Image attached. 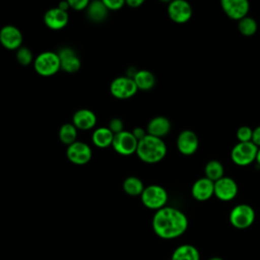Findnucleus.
Segmentation results:
<instances>
[{
  "instance_id": "obj_19",
  "label": "nucleus",
  "mask_w": 260,
  "mask_h": 260,
  "mask_svg": "<svg viewBox=\"0 0 260 260\" xmlns=\"http://www.w3.org/2000/svg\"><path fill=\"white\" fill-rule=\"evenodd\" d=\"M72 124L79 130H89L96 124V116L89 109H79L72 116Z\"/></svg>"
},
{
  "instance_id": "obj_5",
  "label": "nucleus",
  "mask_w": 260,
  "mask_h": 260,
  "mask_svg": "<svg viewBox=\"0 0 260 260\" xmlns=\"http://www.w3.org/2000/svg\"><path fill=\"white\" fill-rule=\"evenodd\" d=\"M258 147L252 142H238L231 150L232 161L239 167H247L256 160Z\"/></svg>"
},
{
  "instance_id": "obj_24",
  "label": "nucleus",
  "mask_w": 260,
  "mask_h": 260,
  "mask_svg": "<svg viewBox=\"0 0 260 260\" xmlns=\"http://www.w3.org/2000/svg\"><path fill=\"white\" fill-rule=\"evenodd\" d=\"M205 178L209 179L212 182H216L217 180L224 177V168L222 164L217 159H210L206 162L204 167Z\"/></svg>"
},
{
  "instance_id": "obj_11",
  "label": "nucleus",
  "mask_w": 260,
  "mask_h": 260,
  "mask_svg": "<svg viewBox=\"0 0 260 260\" xmlns=\"http://www.w3.org/2000/svg\"><path fill=\"white\" fill-rule=\"evenodd\" d=\"M239 187L231 177H222L214 182V196L221 201H231L238 195Z\"/></svg>"
},
{
  "instance_id": "obj_35",
  "label": "nucleus",
  "mask_w": 260,
  "mask_h": 260,
  "mask_svg": "<svg viewBox=\"0 0 260 260\" xmlns=\"http://www.w3.org/2000/svg\"><path fill=\"white\" fill-rule=\"evenodd\" d=\"M126 4L132 8H137L143 4V0H127Z\"/></svg>"
},
{
  "instance_id": "obj_38",
  "label": "nucleus",
  "mask_w": 260,
  "mask_h": 260,
  "mask_svg": "<svg viewBox=\"0 0 260 260\" xmlns=\"http://www.w3.org/2000/svg\"><path fill=\"white\" fill-rule=\"evenodd\" d=\"M208 260H223V259L220 258V257H212V258H210Z\"/></svg>"
},
{
  "instance_id": "obj_9",
  "label": "nucleus",
  "mask_w": 260,
  "mask_h": 260,
  "mask_svg": "<svg viewBox=\"0 0 260 260\" xmlns=\"http://www.w3.org/2000/svg\"><path fill=\"white\" fill-rule=\"evenodd\" d=\"M66 156L72 164L77 166H83L91 159L92 151L88 144L76 140L75 142L67 146Z\"/></svg>"
},
{
  "instance_id": "obj_4",
  "label": "nucleus",
  "mask_w": 260,
  "mask_h": 260,
  "mask_svg": "<svg viewBox=\"0 0 260 260\" xmlns=\"http://www.w3.org/2000/svg\"><path fill=\"white\" fill-rule=\"evenodd\" d=\"M140 198L145 207L156 211L166 206L169 196L167 190L162 186L152 184L144 188Z\"/></svg>"
},
{
  "instance_id": "obj_36",
  "label": "nucleus",
  "mask_w": 260,
  "mask_h": 260,
  "mask_svg": "<svg viewBox=\"0 0 260 260\" xmlns=\"http://www.w3.org/2000/svg\"><path fill=\"white\" fill-rule=\"evenodd\" d=\"M58 7L61 8L62 10H64V11H68V9L70 8L68 1H61V2L58 4Z\"/></svg>"
},
{
  "instance_id": "obj_2",
  "label": "nucleus",
  "mask_w": 260,
  "mask_h": 260,
  "mask_svg": "<svg viewBox=\"0 0 260 260\" xmlns=\"http://www.w3.org/2000/svg\"><path fill=\"white\" fill-rule=\"evenodd\" d=\"M167 150V145L162 138L147 134L138 141L136 154L143 162L156 164L165 158Z\"/></svg>"
},
{
  "instance_id": "obj_29",
  "label": "nucleus",
  "mask_w": 260,
  "mask_h": 260,
  "mask_svg": "<svg viewBox=\"0 0 260 260\" xmlns=\"http://www.w3.org/2000/svg\"><path fill=\"white\" fill-rule=\"evenodd\" d=\"M252 135H253V129L246 125L239 127L236 132V137L238 139V142H250L252 141Z\"/></svg>"
},
{
  "instance_id": "obj_32",
  "label": "nucleus",
  "mask_w": 260,
  "mask_h": 260,
  "mask_svg": "<svg viewBox=\"0 0 260 260\" xmlns=\"http://www.w3.org/2000/svg\"><path fill=\"white\" fill-rule=\"evenodd\" d=\"M103 2L108 10H113V11L121 9L126 3L124 0H103Z\"/></svg>"
},
{
  "instance_id": "obj_34",
  "label": "nucleus",
  "mask_w": 260,
  "mask_h": 260,
  "mask_svg": "<svg viewBox=\"0 0 260 260\" xmlns=\"http://www.w3.org/2000/svg\"><path fill=\"white\" fill-rule=\"evenodd\" d=\"M252 142L259 148L260 147V125L253 129Z\"/></svg>"
},
{
  "instance_id": "obj_31",
  "label": "nucleus",
  "mask_w": 260,
  "mask_h": 260,
  "mask_svg": "<svg viewBox=\"0 0 260 260\" xmlns=\"http://www.w3.org/2000/svg\"><path fill=\"white\" fill-rule=\"evenodd\" d=\"M69 6L70 8H72L73 10H77V11H81V10H86L89 1L88 0H68Z\"/></svg>"
},
{
  "instance_id": "obj_33",
  "label": "nucleus",
  "mask_w": 260,
  "mask_h": 260,
  "mask_svg": "<svg viewBox=\"0 0 260 260\" xmlns=\"http://www.w3.org/2000/svg\"><path fill=\"white\" fill-rule=\"evenodd\" d=\"M131 132L133 133V135L135 136V138H136L138 141L141 140L142 138H144V137L147 135L146 130L143 129L142 127H135Z\"/></svg>"
},
{
  "instance_id": "obj_26",
  "label": "nucleus",
  "mask_w": 260,
  "mask_h": 260,
  "mask_svg": "<svg viewBox=\"0 0 260 260\" xmlns=\"http://www.w3.org/2000/svg\"><path fill=\"white\" fill-rule=\"evenodd\" d=\"M77 128L72 123H65L59 129V139L66 145H70L76 141Z\"/></svg>"
},
{
  "instance_id": "obj_22",
  "label": "nucleus",
  "mask_w": 260,
  "mask_h": 260,
  "mask_svg": "<svg viewBox=\"0 0 260 260\" xmlns=\"http://www.w3.org/2000/svg\"><path fill=\"white\" fill-rule=\"evenodd\" d=\"M133 80L137 88L141 90H149L155 84V76L151 71L146 69L137 70L133 77Z\"/></svg>"
},
{
  "instance_id": "obj_6",
  "label": "nucleus",
  "mask_w": 260,
  "mask_h": 260,
  "mask_svg": "<svg viewBox=\"0 0 260 260\" xmlns=\"http://www.w3.org/2000/svg\"><path fill=\"white\" fill-rule=\"evenodd\" d=\"M229 219L231 224L236 229H248L253 224L255 220V210L249 204H238L232 208L229 215Z\"/></svg>"
},
{
  "instance_id": "obj_30",
  "label": "nucleus",
  "mask_w": 260,
  "mask_h": 260,
  "mask_svg": "<svg viewBox=\"0 0 260 260\" xmlns=\"http://www.w3.org/2000/svg\"><path fill=\"white\" fill-rule=\"evenodd\" d=\"M109 129L114 133L117 134L124 130V124L123 121L120 118H113L109 122Z\"/></svg>"
},
{
  "instance_id": "obj_27",
  "label": "nucleus",
  "mask_w": 260,
  "mask_h": 260,
  "mask_svg": "<svg viewBox=\"0 0 260 260\" xmlns=\"http://www.w3.org/2000/svg\"><path fill=\"white\" fill-rule=\"evenodd\" d=\"M238 29L241 35L245 37H252L256 34L258 29V24L253 17L247 15L246 17L238 21Z\"/></svg>"
},
{
  "instance_id": "obj_20",
  "label": "nucleus",
  "mask_w": 260,
  "mask_h": 260,
  "mask_svg": "<svg viewBox=\"0 0 260 260\" xmlns=\"http://www.w3.org/2000/svg\"><path fill=\"white\" fill-rule=\"evenodd\" d=\"M114 135L115 134L109 129V127H99L93 130L91 140L96 147L107 148L112 145Z\"/></svg>"
},
{
  "instance_id": "obj_10",
  "label": "nucleus",
  "mask_w": 260,
  "mask_h": 260,
  "mask_svg": "<svg viewBox=\"0 0 260 260\" xmlns=\"http://www.w3.org/2000/svg\"><path fill=\"white\" fill-rule=\"evenodd\" d=\"M169 17L176 23H185L190 20L193 14L192 6L186 0H173L169 3L168 8Z\"/></svg>"
},
{
  "instance_id": "obj_21",
  "label": "nucleus",
  "mask_w": 260,
  "mask_h": 260,
  "mask_svg": "<svg viewBox=\"0 0 260 260\" xmlns=\"http://www.w3.org/2000/svg\"><path fill=\"white\" fill-rule=\"evenodd\" d=\"M171 260H200V254L195 246L183 244L174 250Z\"/></svg>"
},
{
  "instance_id": "obj_25",
  "label": "nucleus",
  "mask_w": 260,
  "mask_h": 260,
  "mask_svg": "<svg viewBox=\"0 0 260 260\" xmlns=\"http://www.w3.org/2000/svg\"><path fill=\"white\" fill-rule=\"evenodd\" d=\"M144 188L143 182L135 176L127 177L123 182V190L130 196H140Z\"/></svg>"
},
{
  "instance_id": "obj_3",
  "label": "nucleus",
  "mask_w": 260,
  "mask_h": 260,
  "mask_svg": "<svg viewBox=\"0 0 260 260\" xmlns=\"http://www.w3.org/2000/svg\"><path fill=\"white\" fill-rule=\"evenodd\" d=\"M34 68L41 76H52L61 69L60 58L56 52H42L34 60Z\"/></svg>"
},
{
  "instance_id": "obj_16",
  "label": "nucleus",
  "mask_w": 260,
  "mask_h": 260,
  "mask_svg": "<svg viewBox=\"0 0 260 260\" xmlns=\"http://www.w3.org/2000/svg\"><path fill=\"white\" fill-rule=\"evenodd\" d=\"M60 62L61 69L67 73H75L79 70L81 62L76 52L69 47H63L57 52Z\"/></svg>"
},
{
  "instance_id": "obj_17",
  "label": "nucleus",
  "mask_w": 260,
  "mask_h": 260,
  "mask_svg": "<svg viewBox=\"0 0 260 260\" xmlns=\"http://www.w3.org/2000/svg\"><path fill=\"white\" fill-rule=\"evenodd\" d=\"M191 195L197 201H206L214 196V182L202 177L197 179L191 187Z\"/></svg>"
},
{
  "instance_id": "obj_28",
  "label": "nucleus",
  "mask_w": 260,
  "mask_h": 260,
  "mask_svg": "<svg viewBox=\"0 0 260 260\" xmlns=\"http://www.w3.org/2000/svg\"><path fill=\"white\" fill-rule=\"evenodd\" d=\"M16 60L22 66L29 65L34 60L31 51L28 48L21 46L19 49L16 50Z\"/></svg>"
},
{
  "instance_id": "obj_12",
  "label": "nucleus",
  "mask_w": 260,
  "mask_h": 260,
  "mask_svg": "<svg viewBox=\"0 0 260 260\" xmlns=\"http://www.w3.org/2000/svg\"><path fill=\"white\" fill-rule=\"evenodd\" d=\"M176 144L180 153L189 156L197 151L199 147V139L194 131L185 129L179 133Z\"/></svg>"
},
{
  "instance_id": "obj_7",
  "label": "nucleus",
  "mask_w": 260,
  "mask_h": 260,
  "mask_svg": "<svg viewBox=\"0 0 260 260\" xmlns=\"http://www.w3.org/2000/svg\"><path fill=\"white\" fill-rule=\"evenodd\" d=\"M138 88L133 80L129 76H119L112 80L110 84V91L113 96L119 100H126L132 98Z\"/></svg>"
},
{
  "instance_id": "obj_18",
  "label": "nucleus",
  "mask_w": 260,
  "mask_h": 260,
  "mask_svg": "<svg viewBox=\"0 0 260 260\" xmlns=\"http://www.w3.org/2000/svg\"><path fill=\"white\" fill-rule=\"evenodd\" d=\"M172 129L171 121L164 116H156L149 120L146 126V132L149 135L162 138L170 133Z\"/></svg>"
},
{
  "instance_id": "obj_37",
  "label": "nucleus",
  "mask_w": 260,
  "mask_h": 260,
  "mask_svg": "<svg viewBox=\"0 0 260 260\" xmlns=\"http://www.w3.org/2000/svg\"><path fill=\"white\" fill-rule=\"evenodd\" d=\"M259 166H260V147L258 148V151H257V155H256V160H255Z\"/></svg>"
},
{
  "instance_id": "obj_15",
  "label": "nucleus",
  "mask_w": 260,
  "mask_h": 260,
  "mask_svg": "<svg viewBox=\"0 0 260 260\" xmlns=\"http://www.w3.org/2000/svg\"><path fill=\"white\" fill-rule=\"evenodd\" d=\"M68 20H69L68 11H64L58 6L48 9L44 14L45 24L49 28L54 30H58L65 27L68 23Z\"/></svg>"
},
{
  "instance_id": "obj_1",
  "label": "nucleus",
  "mask_w": 260,
  "mask_h": 260,
  "mask_svg": "<svg viewBox=\"0 0 260 260\" xmlns=\"http://www.w3.org/2000/svg\"><path fill=\"white\" fill-rule=\"evenodd\" d=\"M151 223L154 234L165 240L176 239L182 236L188 229L186 214L172 206H165L156 210Z\"/></svg>"
},
{
  "instance_id": "obj_13",
  "label": "nucleus",
  "mask_w": 260,
  "mask_h": 260,
  "mask_svg": "<svg viewBox=\"0 0 260 260\" xmlns=\"http://www.w3.org/2000/svg\"><path fill=\"white\" fill-rule=\"evenodd\" d=\"M220 6L229 18L238 21L246 17L250 9L247 0H221Z\"/></svg>"
},
{
  "instance_id": "obj_23",
  "label": "nucleus",
  "mask_w": 260,
  "mask_h": 260,
  "mask_svg": "<svg viewBox=\"0 0 260 260\" xmlns=\"http://www.w3.org/2000/svg\"><path fill=\"white\" fill-rule=\"evenodd\" d=\"M86 12H87L88 18L94 22L103 21L108 15L107 7L105 6L104 2L100 0L89 2L86 8Z\"/></svg>"
},
{
  "instance_id": "obj_14",
  "label": "nucleus",
  "mask_w": 260,
  "mask_h": 260,
  "mask_svg": "<svg viewBox=\"0 0 260 260\" xmlns=\"http://www.w3.org/2000/svg\"><path fill=\"white\" fill-rule=\"evenodd\" d=\"M0 43L7 50H17L22 44V34L13 24H6L0 29Z\"/></svg>"
},
{
  "instance_id": "obj_8",
  "label": "nucleus",
  "mask_w": 260,
  "mask_h": 260,
  "mask_svg": "<svg viewBox=\"0 0 260 260\" xmlns=\"http://www.w3.org/2000/svg\"><path fill=\"white\" fill-rule=\"evenodd\" d=\"M138 140L131 131L123 130L114 135L112 146L114 150L121 155H131L136 153Z\"/></svg>"
}]
</instances>
